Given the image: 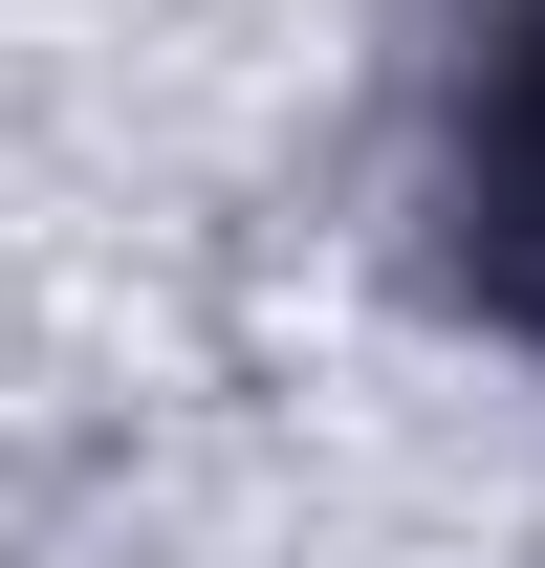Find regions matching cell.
Instances as JSON below:
<instances>
[{
    "mask_svg": "<svg viewBox=\"0 0 545 568\" xmlns=\"http://www.w3.org/2000/svg\"><path fill=\"white\" fill-rule=\"evenodd\" d=\"M502 219L545 241V44H524V88H502Z\"/></svg>",
    "mask_w": 545,
    "mask_h": 568,
    "instance_id": "cell-1",
    "label": "cell"
}]
</instances>
